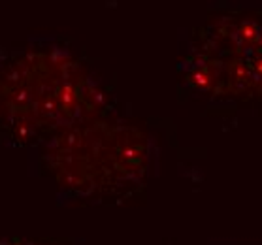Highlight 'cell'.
I'll return each mask as SVG.
<instances>
[{
	"label": "cell",
	"instance_id": "obj_1",
	"mask_svg": "<svg viewBox=\"0 0 262 245\" xmlns=\"http://www.w3.org/2000/svg\"><path fill=\"white\" fill-rule=\"evenodd\" d=\"M106 93L64 48L21 49L0 64V132L17 145H42L104 115Z\"/></svg>",
	"mask_w": 262,
	"mask_h": 245
},
{
	"label": "cell",
	"instance_id": "obj_2",
	"mask_svg": "<svg viewBox=\"0 0 262 245\" xmlns=\"http://www.w3.org/2000/svg\"><path fill=\"white\" fill-rule=\"evenodd\" d=\"M145 149L136 130L93 119L42 144V166L60 192L93 198L142 173Z\"/></svg>",
	"mask_w": 262,
	"mask_h": 245
},
{
	"label": "cell",
	"instance_id": "obj_3",
	"mask_svg": "<svg viewBox=\"0 0 262 245\" xmlns=\"http://www.w3.org/2000/svg\"><path fill=\"white\" fill-rule=\"evenodd\" d=\"M0 245H59L40 241V239H25V238H0Z\"/></svg>",
	"mask_w": 262,
	"mask_h": 245
}]
</instances>
